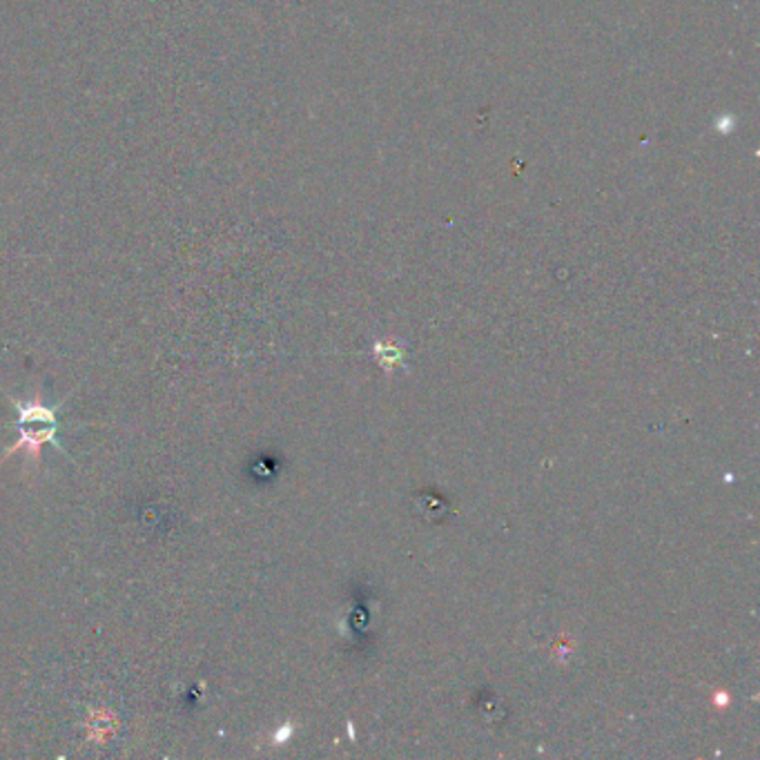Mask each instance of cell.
I'll return each instance as SVG.
<instances>
[{
    "label": "cell",
    "mask_w": 760,
    "mask_h": 760,
    "mask_svg": "<svg viewBox=\"0 0 760 760\" xmlns=\"http://www.w3.org/2000/svg\"><path fill=\"white\" fill-rule=\"evenodd\" d=\"M12 404L17 409V431H19V437L3 453V457H0V466H3L8 460H12V455H17L19 451H25L28 453V462L39 466L41 464V451H43L45 444H54L59 451H63L61 444L56 442V433L61 429L59 411L63 409V404L50 407V404L43 402L41 393H36V398L32 402H12Z\"/></svg>",
    "instance_id": "6da1fadb"
}]
</instances>
